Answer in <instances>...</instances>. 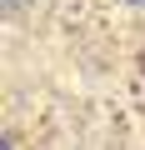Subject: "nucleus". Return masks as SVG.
I'll use <instances>...</instances> for the list:
<instances>
[{"label":"nucleus","mask_w":145,"mask_h":150,"mask_svg":"<svg viewBox=\"0 0 145 150\" xmlns=\"http://www.w3.org/2000/svg\"><path fill=\"white\" fill-rule=\"evenodd\" d=\"M130 5H145V0H130Z\"/></svg>","instance_id":"f257e3e1"}]
</instances>
